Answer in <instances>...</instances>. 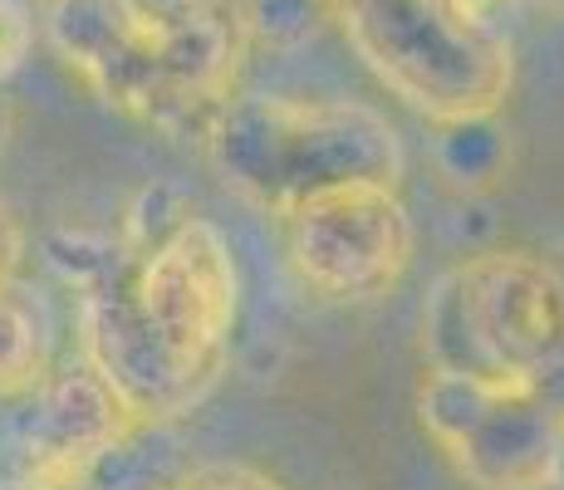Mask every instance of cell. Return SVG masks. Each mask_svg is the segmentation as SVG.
I'll return each mask as SVG.
<instances>
[{
	"instance_id": "cell-16",
	"label": "cell",
	"mask_w": 564,
	"mask_h": 490,
	"mask_svg": "<svg viewBox=\"0 0 564 490\" xmlns=\"http://www.w3.org/2000/svg\"><path fill=\"white\" fill-rule=\"evenodd\" d=\"M491 6H501V0H491ZM520 6H555V0H520Z\"/></svg>"
},
{
	"instance_id": "cell-13",
	"label": "cell",
	"mask_w": 564,
	"mask_h": 490,
	"mask_svg": "<svg viewBox=\"0 0 564 490\" xmlns=\"http://www.w3.org/2000/svg\"><path fill=\"white\" fill-rule=\"evenodd\" d=\"M167 490H285V486L270 471L246 461H206V466H192L187 476H177Z\"/></svg>"
},
{
	"instance_id": "cell-9",
	"label": "cell",
	"mask_w": 564,
	"mask_h": 490,
	"mask_svg": "<svg viewBox=\"0 0 564 490\" xmlns=\"http://www.w3.org/2000/svg\"><path fill=\"white\" fill-rule=\"evenodd\" d=\"M54 368V329L25 285L0 280V402H20Z\"/></svg>"
},
{
	"instance_id": "cell-2",
	"label": "cell",
	"mask_w": 564,
	"mask_h": 490,
	"mask_svg": "<svg viewBox=\"0 0 564 490\" xmlns=\"http://www.w3.org/2000/svg\"><path fill=\"white\" fill-rule=\"evenodd\" d=\"M202 148L226 192L275 221L349 187H403L408 172L398 128L359 98L236 94Z\"/></svg>"
},
{
	"instance_id": "cell-15",
	"label": "cell",
	"mask_w": 564,
	"mask_h": 490,
	"mask_svg": "<svg viewBox=\"0 0 564 490\" xmlns=\"http://www.w3.org/2000/svg\"><path fill=\"white\" fill-rule=\"evenodd\" d=\"M10 133H15V108H10V98L0 94V152H6L10 143Z\"/></svg>"
},
{
	"instance_id": "cell-14",
	"label": "cell",
	"mask_w": 564,
	"mask_h": 490,
	"mask_svg": "<svg viewBox=\"0 0 564 490\" xmlns=\"http://www.w3.org/2000/svg\"><path fill=\"white\" fill-rule=\"evenodd\" d=\"M20 260H25V226L20 216L0 202V280H15Z\"/></svg>"
},
{
	"instance_id": "cell-6",
	"label": "cell",
	"mask_w": 564,
	"mask_h": 490,
	"mask_svg": "<svg viewBox=\"0 0 564 490\" xmlns=\"http://www.w3.org/2000/svg\"><path fill=\"white\" fill-rule=\"evenodd\" d=\"M285 265L314 300L368 304L403 285L417 255V226L398 187H349L280 221Z\"/></svg>"
},
{
	"instance_id": "cell-4",
	"label": "cell",
	"mask_w": 564,
	"mask_h": 490,
	"mask_svg": "<svg viewBox=\"0 0 564 490\" xmlns=\"http://www.w3.org/2000/svg\"><path fill=\"white\" fill-rule=\"evenodd\" d=\"M329 25L388 94L437 128L491 118L511 98L516 50L491 0H329Z\"/></svg>"
},
{
	"instance_id": "cell-11",
	"label": "cell",
	"mask_w": 564,
	"mask_h": 490,
	"mask_svg": "<svg viewBox=\"0 0 564 490\" xmlns=\"http://www.w3.org/2000/svg\"><path fill=\"white\" fill-rule=\"evenodd\" d=\"M251 50H300L329 25V0H231Z\"/></svg>"
},
{
	"instance_id": "cell-7",
	"label": "cell",
	"mask_w": 564,
	"mask_h": 490,
	"mask_svg": "<svg viewBox=\"0 0 564 490\" xmlns=\"http://www.w3.org/2000/svg\"><path fill=\"white\" fill-rule=\"evenodd\" d=\"M138 422L89 363H54L6 422L10 490H89L108 456L138 437Z\"/></svg>"
},
{
	"instance_id": "cell-3",
	"label": "cell",
	"mask_w": 564,
	"mask_h": 490,
	"mask_svg": "<svg viewBox=\"0 0 564 490\" xmlns=\"http://www.w3.org/2000/svg\"><path fill=\"white\" fill-rule=\"evenodd\" d=\"M422 358L564 407V270L525 246L457 260L422 304Z\"/></svg>"
},
{
	"instance_id": "cell-5",
	"label": "cell",
	"mask_w": 564,
	"mask_h": 490,
	"mask_svg": "<svg viewBox=\"0 0 564 490\" xmlns=\"http://www.w3.org/2000/svg\"><path fill=\"white\" fill-rule=\"evenodd\" d=\"M417 422L471 490L564 486V407L550 398L422 368Z\"/></svg>"
},
{
	"instance_id": "cell-10",
	"label": "cell",
	"mask_w": 564,
	"mask_h": 490,
	"mask_svg": "<svg viewBox=\"0 0 564 490\" xmlns=\"http://www.w3.org/2000/svg\"><path fill=\"white\" fill-rule=\"evenodd\" d=\"M437 167L447 182H457L466 192L496 187L506 172V157H511V143H506L501 113L491 118H462V123H442L437 128Z\"/></svg>"
},
{
	"instance_id": "cell-8",
	"label": "cell",
	"mask_w": 564,
	"mask_h": 490,
	"mask_svg": "<svg viewBox=\"0 0 564 490\" xmlns=\"http://www.w3.org/2000/svg\"><path fill=\"white\" fill-rule=\"evenodd\" d=\"M40 35L113 113L153 123L158 0H40Z\"/></svg>"
},
{
	"instance_id": "cell-12",
	"label": "cell",
	"mask_w": 564,
	"mask_h": 490,
	"mask_svg": "<svg viewBox=\"0 0 564 490\" xmlns=\"http://www.w3.org/2000/svg\"><path fill=\"white\" fill-rule=\"evenodd\" d=\"M40 40V20L25 0H0V84L15 79L20 69L30 64Z\"/></svg>"
},
{
	"instance_id": "cell-1",
	"label": "cell",
	"mask_w": 564,
	"mask_h": 490,
	"mask_svg": "<svg viewBox=\"0 0 564 490\" xmlns=\"http://www.w3.org/2000/svg\"><path fill=\"white\" fill-rule=\"evenodd\" d=\"M241 314V270L216 221L192 211L79 294V363L138 427L187 417L221 378Z\"/></svg>"
}]
</instances>
